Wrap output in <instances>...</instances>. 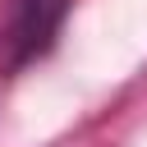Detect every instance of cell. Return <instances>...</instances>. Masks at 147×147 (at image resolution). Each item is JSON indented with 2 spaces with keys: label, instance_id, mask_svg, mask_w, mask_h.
Here are the masks:
<instances>
[{
  "label": "cell",
  "instance_id": "1",
  "mask_svg": "<svg viewBox=\"0 0 147 147\" xmlns=\"http://www.w3.org/2000/svg\"><path fill=\"white\" fill-rule=\"evenodd\" d=\"M60 14H64V0H9L5 32H0V46L9 51V64L32 60L51 41V32L60 28Z\"/></svg>",
  "mask_w": 147,
  "mask_h": 147
}]
</instances>
